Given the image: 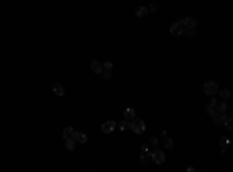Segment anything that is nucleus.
Segmentation results:
<instances>
[{
  "label": "nucleus",
  "instance_id": "obj_14",
  "mask_svg": "<svg viewBox=\"0 0 233 172\" xmlns=\"http://www.w3.org/2000/svg\"><path fill=\"white\" fill-rule=\"evenodd\" d=\"M75 143H76V141H75L73 138L65 140V149H67V150H70V152H72V150H75Z\"/></svg>",
  "mask_w": 233,
  "mask_h": 172
},
{
  "label": "nucleus",
  "instance_id": "obj_13",
  "mask_svg": "<svg viewBox=\"0 0 233 172\" xmlns=\"http://www.w3.org/2000/svg\"><path fill=\"white\" fill-rule=\"evenodd\" d=\"M148 13H149V11H148L146 6H138V8L135 10V16H137V17H145Z\"/></svg>",
  "mask_w": 233,
  "mask_h": 172
},
{
  "label": "nucleus",
  "instance_id": "obj_9",
  "mask_svg": "<svg viewBox=\"0 0 233 172\" xmlns=\"http://www.w3.org/2000/svg\"><path fill=\"white\" fill-rule=\"evenodd\" d=\"M75 129L72 127V126H67L65 129H64V132H62V137H64V140H68V138H73V135H75Z\"/></svg>",
  "mask_w": 233,
  "mask_h": 172
},
{
  "label": "nucleus",
  "instance_id": "obj_16",
  "mask_svg": "<svg viewBox=\"0 0 233 172\" xmlns=\"http://www.w3.org/2000/svg\"><path fill=\"white\" fill-rule=\"evenodd\" d=\"M228 143H230V141H228V138H227V137H222V138H221V141H219V146H221V149H222V154L225 152V149H227Z\"/></svg>",
  "mask_w": 233,
  "mask_h": 172
},
{
  "label": "nucleus",
  "instance_id": "obj_21",
  "mask_svg": "<svg viewBox=\"0 0 233 172\" xmlns=\"http://www.w3.org/2000/svg\"><path fill=\"white\" fill-rule=\"evenodd\" d=\"M205 112H207V115H208V116H215V113H216V110H215V107H211V106H207V109H205Z\"/></svg>",
  "mask_w": 233,
  "mask_h": 172
},
{
  "label": "nucleus",
  "instance_id": "obj_6",
  "mask_svg": "<svg viewBox=\"0 0 233 172\" xmlns=\"http://www.w3.org/2000/svg\"><path fill=\"white\" fill-rule=\"evenodd\" d=\"M179 20L182 22V25L185 28H196V25H198V22H196V19H194V17H182Z\"/></svg>",
  "mask_w": 233,
  "mask_h": 172
},
{
  "label": "nucleus",
  "instance_id": "obj_8",
  "mask_svg": "<svg viewBox=\"0 0 233 172\" xmlns=\"http://www.w3.org/2000/svg\"><path fill=\"white\" fill-rule=\"evenodd\" d=\"M227 116H228V115H225V113H218V112H216L215 116H213V118H215V124H216V126L224 124V122L227 121Z\"/></svg>",
  "mask_w": 233,
  "mask_h": 172
},
{
  "label": "nucleus",
  "instance_id": "obj_12",
  "mask_svg": "<svg viewBox=\"0 0 233 172\" xmlns=\"http://www.w3.org/2000/svg\"><path fill=\"white\" fill-rule=\"evenodd\" d=\"M123 115H125V119H134V118H135V110H134L132 107H128V109L123 112Z\"/></svg>",
  "mask_w": 233,
  "mask_h": 172
},
{
  "label": "nucleus",
  "instance_id": "obj_27",
  "mask_svg": "<svg viewBox=\"0 0 233 172\" xmlns=\"http://www.w3.org/2000/svg\"><path fill=\"white\" fill-rule=\"evenodd\" d=\"M146 8H148V11H151V13L157 10V6H155V5H149V6H146Z\"/></svg>",
  "mask_w": 233,
  "mask_h": 172
},
{
  "label": "nucleus",
  "instance_id": "obj_25",
  "mask_svg": "<svg viewBox=\"0 0 233 172\" xmlns=\"http://www.w3.org/2000/svg\"><path fill=\"white\" fill-rule=\"evenodd\" d=\"M149 144H151V146H154V147H155V146H157V144H159V141H157V138H152V140H151V141H149Z\"/></svg>",
  "mask_w": 233,
  "mask_h": 172
},
{
  "label": "nucleus",
  "instance_id": "obj_1",
  "mask_svg": "<svg viewBox=\"0 0 233 172\" xmlns=\"http://www.w3.org/2000/svg\"><path fill=\"white\" fill-rule=\"evenodd\" d=\"M145 129H146V124H145L143 119H140V118H134V119H132V122H131V130H132L134 134L141 135V134L145 132Z\"/></svg>",
  "mask_w": 233,
  "mask_h": 172
},
{
  "label": "nucleus",
  "instance_id": "obj_20",
  "mask_svg": "<svg viewBox=\"0 0 233 172\" xmlns=\"http://www.w3.org/2000/svg\"><path fill=\"white\" fill-rule=\"evenodd\" d=\"M101 74L106 78V79H110V78H113V73H112V70H103L101 71Z\"/></svg>",
  "mask_w": 233,
  "mask_h": 172
},
{
  "label": "nucleus",
  "instance_id": "obj_15",
  "mask_svg": "<svg viewBox=\"0 0 233 172\" xmlns=\"http://www.w3.org/2000/svg\"><path fill=\"white\" fill-rule=\"evenodd\" d=\"M183 34H185L186 37H190V39H193L194 36H196V28H185V31H183Z\"/></svg>",
  "mask_w": 233,
  "mask_h": 172
},
{
  "label": "nucleus",
  "instance_id": "obj_23",
  "mask_svg": "<svg viewBox=\"0 0 233 172\" xmlns=\"http://www.w3.org/2000/svg\"><path fill=\"white\" fill-rule=\"evenodd\" d=\"M140 158H141V161H143V163H148V161H149V158H151V155H149L148 152H143Z\"/></svg>",
  "mask_w": 233,
  "mask_h": 172
},
{
  "label": "nucleus",
  "instance_id": "obj_10",
  "mask_svg": "<svg viewBox=\"0 0 233 172\" xmlns=\"http://www.w3.org/2000/svg\"><path fill=\"white\" fill-rule=\"evenodd\" d=\"M104 68H103V64L101 62H98V61H92V71L93 73H96V74H101V71H103Z\"/></svg>",
  "mask_w": 233,
  "mask_h": 172
},
{
  "label": "nucleus",
  "instance_id": "obj_7",
  "mask_svg": "<svg viewBox=\"0 0 233 172\" xmlns=\"http://www.w3.org/2000/svg\"><path fill=\"white\" fill-rule=\"evenodd\" d=\"M73 140H75L76 143H80V144H84V143H87V135L83 134V132H75Z\"/></svg>",
  "mask_w": 233,
  "mask_h": 172
},
{
  "label": "nucleus",
  "instance_id": "obj_2",
  "mask_svg": "<svg viewBox=\"0 0 233 172\" xmlns=\"http://www.w3.org/2000/svg\"><path fill=\"white\" fill-rule=\"evenodd\" d=\"M218 90H219V85H218V82H215V81H208V82H205V85H204V93H205V95H215Z\"/></svg>",
  "mask_w": 233,
  "mask_h": 172
},
{
  "label": "nucleus",
  "instance_id": "obj_11",
  "mask_svg": "<svg viewBox=\"0 0 233 172\" xmlns=\"http://www.w3.org/2000/svg\"><path fill=\"white\" fill-rule=\"evenodd\" d=\"M53 92H55V95H58V96H62V95L65 93V89L62 87V84L56 82V84L53 85Z\"/></svg>",
  "mask_w": 233,
  "mask_h": 172
},
{
  "label": "nucleus",
  "instance_id": "obj_19",
  "mask_svg": "<svg viewBox=\"0 0 233 172\" xmlns=\"http://www.w3.org/2000/svg\"><path fill=\"white\" fill-rule=\"evenodd\" d=\"M120 129H121V130H128V129H131V122H128L126 119L121 121L120 122Z\"/></svg>",
  "mask_w": 233,
  "mask_h": 172
},
{
  "label": "nucleus",
  "instance_id": "obj_28",
  "mask_svg": "<svg viewBox=\"0 0 233 172\" xmlns=\"http://www.w3.org/2000/svg\"><path fill=\"white\" fill-rule=\"evenodd\" d=\"M148 150H149V149H148V144H143V146H141V152H148Z\"/></svg>",
  "mask_w": 233,
  "mask_h": 172
},
{
  "label": "nucleus",
  "instance_id": "obj_26",
  "mask_svg": "<svg viewBox=\"0 0 233 172\" xmlns=\"http://www.w3.org/2000/svg\"><path fill=\"white\" fill-rule=\"evenodd\" d=\"M216 104H218V102H216V99H215V98H211V99L208 101V106H211V107H216Z\"/></svg>",
  "mask_w": 233,
  "mask_h": 172
},
{
  "label": "nucleus",
  "instance_id": "obj_18",
  "mask_svg": "<svg viewBox=\"0 0 233 172\" xmlns=\"http://www.w3.org/2000/svg\"><path fill=\"white\" fill-rule=\"evenodd\" d=\"M216 112L218 113H225V110H227V104L225 102H221V104H216Z\"/></svg>",
  "mask_w": 233,
  "mask_h": 172
},
{
  "label": "nucleus",
  "instance_id": "obj_24",
  "mask_svg": "<svg viewBox=\"0 0 233 172\" xmlns=\"http://www.w3.org/2000/svg\"><path fill=\"white\" fill-rule=\"evenodd\" d=\"M112 67H113V64H112L110 61H107V62L103 64V68H104V70H112Z\"/></svg>",
  "mask_w": 233,
  "mask_h": 172
},
{
  "label": "nucleus",
  "instance_id": "obj_3",
  "mask_svg": "<svg viewBox=\"0 0 233 172\" xmlns=\"http://www.w3.org/2000/svg\"><path fill=\"white\" fill-rule=\"evenodd\" d=\"M151 158H152V161H154L155 164H163V163H165V160H166V157H165L163 150H160V149L154 150V152L151 154Z\"/></svg>",
  "mask_w": 233,
  "mask_h": 172
},
{
  "label": "nucleus",
  "instance_id": "obj_22",
  "mask_svg": "<svg viewBox=\"0 0 233 172\" xmlns=\"http://www.w3.org/2000/svg\"><path fill=\"white\" fill-rule=\"evenodd\" d=\"M165 147H166V149H173V147H174V143H173V140H171L170 137L165 140Z\"/></svg>",
  "mask_w": 233,
  "mask_h": 172
},
{
  "label": "nucleus",
  "instance_id": "obj_4",
  "mask_svg": "<svg viewBox=\"0 0 233 172\" xmlns=\"http://www.w3.org/2000/svg\"><path fill=\"white\" fill-rule=\"evenodd\" d=\"M183 31H185V26L182 25L180 20H177L176 23H173V25L170 26V33H171L173 36H180V34H183Z\"/></svg>",
  "mask_w": 233,
  "mask_h": 172
},
{
  "label": "nucleus",
  "instance_id": "obj_5",
  "mask_svg": "<svg viewBox=\"0 0 233 172\" xmlns=\"http://www.w3.org/2000/svg\"><path fill=\"white\" fill-rule=\"evenodd\" d=\"M115 126H116V122H115L113 119L104 121V122L101 124V130H103V134H112L113 129H115Z\"/></svg>",
  "mask_w": 233,
  "mask_h": 172
},
{
  "label": "nucleus",
  "instance_id": "obj_17",
  "mask_svg": "<svg viewBox=\"0 0 233 172\" xmlns=\"http://www.w3.org/2000/svg\"><path fill=\"white\" fill-rule=\"evenodd\" d=\"M219 92V95H221V98L222 99H228L230 98V90H227V89H221V90H218Z\"/></svg>",
  "mask_w": 233,
  "mask_h": 172
}]
</instances>
